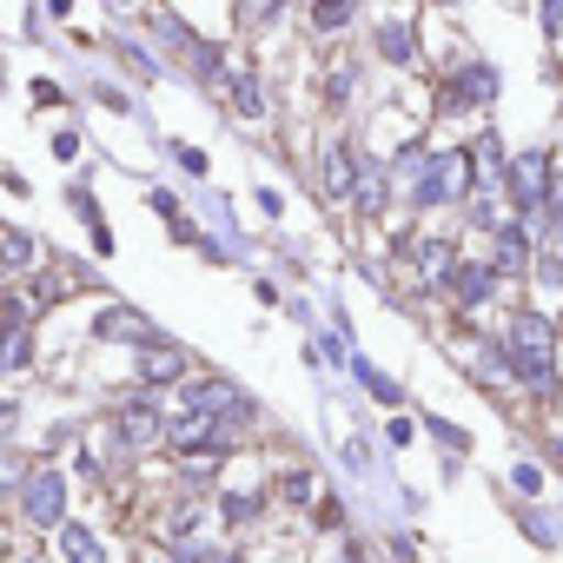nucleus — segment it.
<instances>
[{
  "mask_svg": "<svg viewBox=\"0 0 563 563\" xmlns=\"http://www.w3.org/2000/svg\"><path fill=\"white\" fill-rule=\"evenodd\" d=\"M299 27H306V41H312V47L339 54V47H352V34H365V27H372V0H306Z\"/></svg>",
  "mask_w": 563,
  "mask_h": 563,
  "instance_id": "nucleus-11",
  "label": "nucleus"
},
{
  "mask_svg": "<svg viewBox=\"0 0 563 563\" xmlns=\"http://www.w3.org/2000/svg\"><path fill=\"white\" fill-rule=\"evenodd\" d=\"M418 431H424V424H418V418H405V411H391V418H385V444H391V451H411V444H418Z\"/></svg>",
  "mask_w": 563,
  "mask_h": 563,
  "instance_id": "nucleus-36",
  "label": "nucleus"
},
{
  "mask_svg": "<svg viewBox=\"0 0 563 563\" xmlns=\"http://www.w3.org/2000/svg\"><path fill=\"white\" fill-rule=\"evenodd\" d=\"M418 550H424L418 530H391V537H385V563H418Z\"/></svg>",
  "mask_w": 563,
  "mask_h": 563,
  "instance_id": "nucleus-37",
  "label": "nucleus"
},
{
  "mask_svg": "<svg viewBox=\"0 0 563 563\" xmlns=\"http://www.w3.org/2000/svg\"><path fill=\"white\" fill-rule=\"evenodd\" d=\"M497 107H504V67L457 41L431 67V126H444V120H490Z\"/></svg>",
  "mask_w": 563,
  "mask_h": 563,
  "instance_id": "nucleus-1",
  "label": "nucleus"
},
{
  "mask_svg": "<svg viewBox=\"0 0 563 563\" xmlns=\"http://www.w3.org/2000/svg\"><path fill=\"white\" fill-rule=\"evenodd\" d=\"M510 523H517L537 550H563V510H556V504H543V497H537V504H517Z\"/></svg>",
  "mask_w": 563,
  "mask_h": 563,
  "instance_id": "nucleus-25",
  "label": "nucleus"
},
{
  "mask_svg": "<svg viewBox=\"0 0 563 563\" xmlns=\"http://www.w3.org/2000/svg\"><path fill=\"white\" fill-rule=\"evenodd\" d=\"M0 192H8V199H34V179L21 166H0Z\"/></svg>",
  "mask_w": 563,
  "mask_h": 563,
  "instance_id": "nucleus-42",
  "label": "nucleus"
},
{
  "mask_svg": "<svg viewBox=\"0 0 563 563\" xmlns=\"http://www.w3.org/2000/svg\"><path fill=\"white\" fill-rule=\"evenodd\" d=\"M556 173H563V153H556L550 140H530V146H517V153H510V166H504V199H510V212H517V219H530L543 239H550V199H556Z\"/></svg>",
  "mask_w": 563,
  "mask_h": 563,
  "instance_id": "nucleus-4",
  "label": "nucleus"
},
{
  "mask_svg": "<svg viewBox=\"0 0 563 563\" xmlns=\"http://www.w3.org/2000/svg\"><path fill=\"white\" fill-rule=\"evenodd\" d=\"M159 146H166V159H173V166H179L186 179H206V173H212L206 146H186V140H159Z\"/></svg>",
  "mask_w": 563,
  "mask_h": 563,
  "instance_id": "nucleus-34",
  "label": "nucleus"
},
{
  "mask_svg": "<svg viewBox=\"0 0 563 563\" xmlns=\"http://www.w3.org/2000/svg\"><path fill=\"white\" fill-rule=\"evenodd\" d=\"M556 332H563V306H556Z\"/></svg>",
  "mask_w": 563,
  "mask_h": 563,
  "instance_id": "nucleus-47",
  "label": "nucleus"
},
{
  "mask_svg": "<svg viewBox=\"0 0 563 563\" xmlns=\"http://www.w3.org/2000/svg\"><path fill=\"white\" fill-rule=\"evenodd\" d=\"M87 100H93L100 113H113V120H140V93H133L126 80H107V74H100V80H87Z\"/></svg>",
  "mask_w": 563,
  "mask_h": 563,
  "instance_id": "nucleus-29",
  "label": "nucleus"
},
{
  "mask_svg": "<svg viewBox=\"0 0 563 563\" xmlns=\"http://www.w3.org/2000/svg\"><path fill=\"white\" fill-rule=\"evenodd\" d=\"M504 219H510V199H504V186H477V192L457 206V219H451V225H457L464 239H490Z\"/></svg>",
  "mask_w": 563,
  "mask_h": 563,
  "instance_id": "nucleus-22",
  "label": "nucleus"
},
{
  "mask_svg": "<svg viewBox=\"0 0 563 563\" xmlns=\"http://www.w3.org/2000/svg\"><path fill=\"white\" fill-rule=\"evenodd\" d=\"M537 34L556 47L563 41V0H537Z\"/></svg>",
  "mask_w": 563,
  "mask_h": 563,
  "instance_id": "nucleus-38",
  "label": "nucleus"
},
{
  "mask_svg": "<svg viewBox=\"0 0 563 563\" xmlns=\"http://www.w3.org/2000/svg\"><path fill=\"white\" fill-rule=\"evenodd\" d=\"M67 212H74V219H87L93 258H113V252H120V239H113V225H107V212H100V199H93V173H87V166L67 179Z\"/></svg>",
  "mask_w": 563,
  "mask_h": 563,
  "instance_id": "nucleus-20",
  "label": "nucleus"
},
{
  "mask_svg": "<svg viewBox=\"0 0 563 563\" xmlns=\"http://www.w3.org/2000/svg\"><path fill=\"white\" fill-rule=\"evenodd\" d=\"M352 372L365 378V391H372L378 405H405V385H391V372H378L372 358H352Z\"/></svg>",
  "mask_w": 563,
  "mask_h": 563,
  "instance_id": "nucleus-32",
  "label": "nucleus"
},
{
  "mask_svg": "<svg viewBox=\"0 0 563 563\" xmlns=\"http://www.w3.org/2000/svg\"><path fill=\"white\" fill-rule=\"evenodd\" d=\"M100 54L113 60V74L120 80H133V87H159L173 67H166V54L146 41V34H133V27H107L100 34Z\"/></svg>",
  "mask_w": 563,
  "mask_h": 563,
  "instance_id": "nucleus-13",
  "label": "nucleus"
},
{
  "mask_svg": "<svg viewBox=\"0 0 563 563\" xmlns=\"http://www.w3.org/2000/svg\"><path fill=\"white\" fill-rule=\"evenodd\" d=\"M272 497H278V510H306V504H319L325 497V484H319V471L312 464H286L272 477Z\"/></svg>",
  "mask_w": 563,
  "mask_h": 563,
  "instance_id": "nucleus-26",
  "label": "nucleus"
},
{
  "mask_svg": "<svg viewBox=\"0 0 563 563\" xmlns=\"http://www.w3.org/2000/svg\"><path fill=\"white\" fill-rule=\"evenodd\" d=\"M41 14H47L54 27H74V14H80V0H41Z\"/></svg>",
  "mask_w": 563,
  "mask_h": 563,
  "instance_id": "nucleus-43",
  "label": "nucleus"
},
{
  "mask_svg": "<svg viewBox=\"0 0 563 563\" xmlns=\"http://www.w3.org/2000/svg\"><path fill=\"white\" fill-rule=\"evenodd\" d=\"M0 563H8V556H0Z\"/></svg>",
  "mask_w": 563,
  "mask_h": 563,
  "instance_id": "nucleus-48",
  "label": "nucleus"
},
{
  "mask_svg": "<svg viewBox=\"0 0 563 563\" xmlns=\"http://www.w3.org/2000/svg\"><path fill=\"white\" fill-rule=\"evenodd\" d=\"M418 424L431 431V444H438L444 457H471V431H464V424H451V418H438V411H424Z\"/></svg>",
  "mask_w": 563,
  "mask_h": 563,
  "instance_id": "nucleus-30",
  "label": "nucleus"
},
{
  "mask_svg": "<svg viewBox=\"0 0 563 563\" xmlns=\"http://www.w3.org/2000/svg\"><path fill=\"white\" fill-rule=\"evenodd\" d=\"M312 523H319V530H339V523H345V497H339V490H325V497L312 504Z\"/></svg>",
  "mask_w": 563,
  "mask_h": 563,
  "instance_id": "nucleus-40",
  "label": "nucleus"
},
{
  "mask_svg": "<svg viewBox=\"0 0 563 563\" xmlns=\"http://www.w3.org/2000/svg\"><path fill=\"white\" fill-rule=\"evenodd\" d=\"M523 292L543 299L550 312L563 306V245H543V252H537V265H530V278H523Z\"/></svg>",
  "mask_w": 563,
  "mask_h": 563,
  "instance_id": "nucleus-27",
  "label": "nucleus"
},
{
  "mask_svg": "<svg viewBox=\"0 0 563 563\" xmlns=\"http://www.w3.org/2000/svg\"><path fill=\"white\" fill-rule=\"evenodd\" d=\"M219 107H225L239 126H272V113H278V107H272V80H265V67L239 54V67H232V80H225Z\"/></svg>",
  "mask_w": 563,
  "mask_h": 563,
  "instance_id": "nucleus-16",
  "label": "nucleus"
},
{
  "mask_svg": "<svg viewBox=\"0 0 563 563\" xmlns=\"http://www.w3.org/2000/svg\"><path fill=\"white\" fill-rule=\"evenodd\" d=\"M365 54H372V67H385V74L431 80V34H424V8H418V0L372 14V27H365Z\"/></svg>",
  "mask_w": 563,
  "mask_h": 563,
  "instance_id": "nucleus-3",
  "label": "nucleus"
},
{
  "mask_svg": "<svg viewBox=\"0 0 563 563\" xmlns=\"http://www.w3.org/2000/svg\"><path fill=\"white\" fill-rule=\"evenodd\" d=\"M464 146H471L477 186H504V166H510V153H517V146H504V126H497V120H477Z\"/></svg>",
  "mask_w": 563,
  "mask_h": 563,
  "instance_id": "nucleus-21",
  "label": "nucleus"
},
{
  "mask_svg": "<svg viewBox=\"0 0 563 563\" xmlns=\"http://www.w3.org/2000/svg\"><path fill=\"white\" fill-rule=\"evenodd\" d=\"M27 100H34L41 113H54V107H74V93H67L54 74H34V80H27Z\"/></svg>",
  "mask_w": 563,
  "mask_h": 563,
  "instance_id": "nucleus-35",
  "label": "nucleus"
},
{
  "mask_svg": "<svg viewBox=\"0 0 563 563\" xmlns=\"http://www.w3.org/2000/svg\"><path fill=\"white\" fill-rule=\"evenodd\" d=\"M510 484H517V497H523V504H537V497H543V471H537V464H510Z\"/></svg>",
  "mask_w": 563,
  "mask_h": 563,
  "instance_id": "nucleus-39",
  "label": "nucleus"
},
{
  "mask_svg": "<svg viewBox=\"0 0 563 563\" xmlns=\"http://www.w3.org/2000/svg\"><path fill=\"white\" fill-rule=\"evenodd\" d=\"M27 471H34V457H27V451H14V444H0V504H8V497H21Z\"/></svg>",
  "mask_w": 563,
  "mask_h": 563,
  "instance_id": "nucleus-31",
  "label": "nucleus"
},
{
  "mask_svg": "<svg viewBox=\"0 0 563 563\" xmlns=\"http://www.w3.org/2000/svg\"><path fill=\"white\" fill-rule=\"evenodd\" d=\"M365 80H372V54H352V47H339V54L319 67V113H325V126H352V120H358Z\"/></svg>",
  "mask_w": 563,
  "mask_h": 563,
  "instance_id": "nucleus-9",
  "label": "nucleus"
},
{
  "mask_svg": "<svg viewBox=\"0 0 563 563\" xmlns=\"http://www.w3.org/2000/svg\"><path fill=\"white\" fill-rule=\"evenodd\" d=\"M339 563H372V556L358 550V537H345V550H339Z\"/></svg>",
  "mask_w": 563,
  "mask_h": 563,
  "instance_id": "nucleus-45",
  "label": "nucleus"
},
{
  "mask_svg": "<svg viewBox=\"0 0 563 563\" xmlns=\"http://www.w3.org/2000/svg\"><path fill=\"white\" fill-rule=\"evenodd\" d=\"M54 556H60V563H113L107 537H100L93 523H80V517H67V523L54 530Z\"/></svg>",
  "mask_w": 563,
  "mask_h": 563,
  "instance_id": "nucleus-24",
  "label": "nucleus"
},
{
  "mask_svg": "<svg viewBox=\"0 0 563 563\" xmlns=\"http://www.w3.org/2000/svg\"><path fill=\"white\" fill-rule=\"evenodd\" d=\"M484 252H490V265L504 272V286H523V278H530V265H537V252H543V232L530 225V219H504L490 239H484Z\"/></svg>",
  "mask_w": 563,
  "mask_h": 563,
  "instance_id": "nucleus-15",
  "label": "nucleus"
},
{
  "mask_svg": "<svg viewBox=\"0 0 563 563\" xmlns=\"http://www.w3.org/2000/svg\"><path fill=\"white\" fill-rule=\"evenodd\" d=\"M477 192V166L464 140H431V153L418 159V173L398 179V206L411 219H457V206Z\"/></svg>",
  "mask_w": 563,
  "mask_h": 563,
  "instance_id": "nucleus-2",
  "label": "nucleus"
},
{
  "mask_svg": "<svg viewBox=\"0 0 563 563\" xmlns=\"http://www.w3.org/2000/svg\"><path fill=\"white\" fill-rule=\"evenodd\" d=\"M212 510H219V523H225V530H258V523L278 510V497H272V484H252V490L219 484V490H212Z\"/></svg>",
  "mask_w": 563,
  "mask_h": 563,
  "instance_id": "nucleus-19",
  "label": "nucleus"
},
{
  "mask_svg": "<svg viewBox=\"0 0 563 563\" xmlns=\"http://www.w3.org/2000/svg\"><path fill=\"white\" fill-rule=\"evenodd\" d=\"M444 306H451V319H484L490 306H504V272L490 265V252H464L457 258L451 286H444Z\"/></svg>",
  "mask_w": 563,
  "mask_h": 563,
  "instance_id": "nucleus-10",
  "label": "nucleus"
},
{
  "mask_svg": "<svg viewBox=\"0 0 563 563\" xmlns=\"http://www.w3.org/2000/svg\"><path fill=\"white\" fill-rule=\"evenodd\" d=\"M504 345H510V352H563L556 312H550L543 299H517V306H504Z\"/></svg>",
  "mask_w": 563,
  "mask_h": 563,
  "instance_id": "nucleus-18",
  "label": "nucleus"
},
{
  "mask_svg": "<svg viewBox=\"0 0 563 563\" xmlns=\"http://www.w3.org/2000/svg\"><path fill=\"white\" fill-rule=\"evenodd\" d=\"M252 299H258V306H286V292H278V278H252Z\"/></svg>",
  "mask_w": 563,
  "mask_h": 563,
  "instance_id": "nucleus-44",
  "label": "nucleus"
},
{
  "mask_svg": "<svg viewBox=\"0 0 563 563\" xmlns=\"http://www.w3.org/2000/svg\"><path fill=\"white\" fill-rule=\"evenodd\" d=\"M252 206L278 225V219H286V192H278V186H252Z\"/></svg>",
  "mask_w": 563,
  "mask_h": 563,
  "instance_id": "nucleus-41",
  "label": "nucleus"
},
{
  "mask_svg": "<svg viewBox=\"0 0 563 563\" xmlns=\"http://www.w3.org/2000/svg\"><path fill=\"white\" fill-rule=\"evenodd\" d=\"M41 265H47L41 232H27V225H0V278H34Z\"/></svg>",
  "mask_w": 563,
  "mask_h": 563,
  "instance_id": "nucleus-23",
  "label": "nucleus"
},
{
  "mask_svg": "<svg viewBox=\"0 0 563 563\" xmlns=\"http://www.w3.org/2000/svg\"><path fill=\"white\" fill-rule=\"evenodd\" d=\"M199 372V358H192V345L186 339H146L140 352H133V385L140 391H166V385H186Z\"/></svg>",
  "mask_w": 563,
  "mask_h": 563,
  "instance_id": "nucleus-14",
  "label": "nucleus"
},
{
  "mask_svg": "<svg viewBox=\"0 0 563 563\" xmlns=\"http://www.w3.org/2000/svg\"><path fill=\"white\" fill-rule=\"evenodd\" d=\"M47 153H54L60 166H80V159H87V126H54Z\"/></svg>",
  "mask_w": 563,
  "mask_h": 563,
  "instance_id": "nucleus-33",
  "label": "nucleus"
},
{
  "mask_svg": "<svg viewBox=\"0 0 563 563\" xmlns=\"http://www.w3.org/2000/svg\"><path fill=\"white\" fill-rule=\"evenodd\" d=\"M41 358V325H0V378H14Z\"/></svg>",
  "mask_w": 563,
  "mask_h": 563,
  "instance_id": "nucleus-28",
  "label": "nucleus"
},
{
  "mask_svg": "<svg viewBox=\"0 0 563 563\" xmlns=\"http://www.w3.org/2000/svg\"><path fill=\"white\" fill-rule=\"evenodd\" d=\"M14 517H21V530L54 537L74 517V471H60L54 457H34V471H27V484L14 497Z\"/></svg>",
  "mask_w": 563,
  "mask_h": 563,
  "instance_id": "nucleus-7",
  "label": "nucleus"
},
{
  "mask_svg": "<svg viewBox=\"0 0 563 563\" xmlns=\"http://www.w3.org/2000/svg\"><path fill=\"white\" fill-rule=\"evenodd\" d=\"M358 166H365V133L358 126H325L319 146H312V192L332 212H345V199L358 186Z\"/></svg>",
  "mask_w": 563,
  "mask_h": 563,
  "instance_id": "nucleus-6",
  "label": "nucleus"
},
{
  "mask_svg": "<svg viewBox=\"0 0 563 563\" xmlns=\"http://www.w3.org/2000/svg\"><path fill=\"white\" fill-rule=\"evenodd\" d=\"M107 451H113V464H140V457H153V451H166V405L153 398V391H133V398H120L113 405V418H107Z\"/></svg>",
  "mask_w": 563,
  "mask_h": 563,
  "instance_id": "nucleus-5",
  "label": "nucleus"
},
{
  "mask_svg": "<svg viewBox=\"0 0 563 563\" xmlns=\"http://www.w3.org/2000/svg\"><path fill=\"white\" fill-rule=\"evenodd\" d=\"M87 339H93V345H126V352H140L146 339H159V325H153L140 306H126V299H100L93 319H87Z\"/></svg>",
  "mask_w": 563,
  "mask_h": 563,
  "instance_id": "nucleus-17",
  "label": "nucleus"
},
{
  "mask_svg": "<svg viewBox=\"0 0 563 563\" xmlns=\"http://www.w3.org/2000/svg\"><path fill=\"white\" fill-rule=\"evenodd\" d=\"M0 100H8V67H0Z\"/></svg>",
  "mask_w": 563,
  "mask_h": 563,
  "instance_id": "nucleus-46",
  "label": "nucleus"
},
{
  "mask_svg": "<svg viewBox=\"0 0 563 563\" xmlns=\"http://www.w3.org/2000/svg\"><path fill=\"white\" fill-rule=\"evenodd\" d=\"M457 258H464V232H457V225H431V219H424V225H418V239H411V252H405L411 292H418V299H444Z\"/></svg>",
  "mask_w": 563,
  "mask_h": 563,
  "instance_id": "nucleus-8",
  "label": "nucleus"
},
{
  "mask_svg": "<svg viewBox=\"0 0 563 563\" xmlns=\"http://www.w3.org/2000/svg\"><path fill=\"white\" fill-rule=\"evenodd\" d=\"M391 206H398V173H391V159L365 140V166H358V186H352L345 212H352L358 225H391Z\"/></svg>",
  "mask_w": 563,
  "mask_h": 563,
  "instance_id": "nucleus-12",
  "label": "nucleus"
}]
</instances>
